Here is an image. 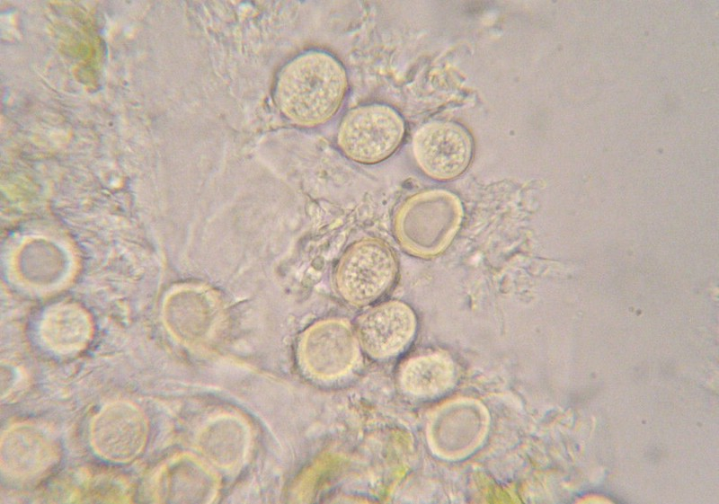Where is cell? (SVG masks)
Returning <instances> with one entry per match:
<instances>
[{
	"instance_id": "obj_8",
	"label": "cell",
	"mask_w": 719,
	"mask_h": 504,
	"mask_svg": "<svg viewBox=\"0 0 719 504\" xmlns=\"http://www.w3.org/2000/svg\"><path fill=\"white\" fill-rule=\"evenodd\" d=\"M486 417L480 405L456 402L442 408L430 426V441L435 452L445 457H459L482 440Z\"/></svg>"
},
{
	"instance_id": "obj_10",
	"label": "cell",
	"mask_w": 719,
	"mask_h": 504,
	"mask_svg": "<svg viewBox=\"0 0 719 504\" xmlns=\"http://www.w3.org/2000/svg\"><path fill=\"white\" fill-rule=\"evenodd\" d=\"M212 487L210 473L190 458H179L171 462L162 470L157 479L158 497L163 501H200L198 499L211 495Z\"/></svg>"
},
{
	"instance_id": "obj_3",
	"label": "cell",
	"mask_w": 719,
	"mask_h": 504,
	"mask_svg": "<svg viewBox=\"0 0 719 504\" xmlns=\"http://www.w3.org/2000/svg\"><path fill=\"white\" fill-rule=\"evenodd\" d=\"M405 122L389 105L369 103L347 111L336 136L337 145L349 159L375 164L391 156L401 146Z\"/></svg>"
},
{
	"instance_id": "obj_11",
	"label": "cell",
	"mask_w": 719,
	"mask_h": 504,
	"mask_svg": "<svg viewBox=\"0 0 719 504\" xmlns=\"http://www.w3.org/2000/svg\"><path fill=\"white\" fill-rule=\"evenodd\" d=\"M454 364L448 356L431 353L409 359L401 371L404 389L417 396H431L447 390L454 379Z\"/></svg>"
},
{
	"instance_id": "obj_4",
	"label": "cell",
	"mask_w": 719,
	"mask_h": 504,
	"mask_svg": "<svg viewBox=\"0 0 719 504\" xmlns=\"http://www.w3.org/2000/svg\"><path fill=\"white\" fill-rule=\"evenodd\" d=\"M399 263L393 249L376 238L351 244L336 269L341 296L355 305H367L386 294L396 281Z\"/></svg>"
},
{
	"instance_id": "obj_5",
	"label": "cell",
	"mask_w": 719,
	"mask_h": 504,
	"mask_svg": "<svg viewBox=\"0 0 719 504\" xmlns=\"http://www.w3.org/2000/svg\"><path fill=\"white\" fill-rule=\"evenodd\" d=\"M413 153L421 171L428 177L452 181L462 175L474 155V141L462 125L434 120L422 125L413 138Z\"/></svg>"
},
{
	"instance_id": "obj_2",
	"label": "cell",
	"mask_w": 719,
	"mask_h": 504,
	"mask_svg": "<svg viewBox=\"0 0 719 504\" xmlns=\"http://www.w3.org/2000/svg\"><path fill=\"white\" fill-rule=\"evenodd\" d=\"M463 218L464 207L455 193L441 189L427 190L401 204L394 217L393 232L407 253L431 259L449 247Z\"/></svg>"
},
{
	"instance_id": "obj_1",
	"label": "cell",
	"mask_w": 719,
	"mask_h": 504,
	"mask_svg": "<svg viewBox=\"0 0 719 504\" xmlns=\"http://www.w3.org/2000/svg\"><path fill=\"white\" fill-rule=\"evenodd\" d=\"M347 89L348 77L342 64L326 51L311 49L295 56L279 70L273 98L288 122L314 128L337 113Z\"/></svg>"
},
{
	"instance_id": "obj_12",
	"label": "cell",
	"mask_w": 719,
	"mask_h": 504,
	"mask_svg": "<svg viewBox=\"0 0 719 504\" xmlns=\"http://www.w3.org/2000/svg\"><path fill=\"white\" fill-rule=\"evenodd\" d=\"M13 431L12 436L6 440V465L8 469L17 473H26L37 472L41 469L48 460L49 453V447L43 437L39 433H25L22 431Z\"/></svg>"
},
{
	"instance_id": "obj_6",
	"label": "cell",
	"mask_w": 719,
	"mask_h": 504,
	"mask_svg": "<svg viewBox=\"0 0 719 504\" xmlns=\"http://www.w3.org/2000/svg\"><path fill=\"white\" fill-rule=\"evenodd\" d=\"M416 329L417 319L412 307L399 300H389L370 307L360 316L356 336L371 357L387 358L408 347Z\"/></svg>"
},
{
	"instance_id": "obj_7",
	"label": "cell",
	"mask_w": 719,
	"mask_h": 504,
	"mask_svg": "<svg viewBox=\"0 0 719 504\" xmlns=\"http://www.w3.org/2000/svg\"><path fill=\"white\" fill-rule=\"evenodd\" d=\"M146 433L143 413L126 402L112 403L102 410L93 421L91 432L97 452L116 462H127L138 455Z\"/></svg>"
},
{
	"instance_id": "obj_9",
	"label": "cell",
	"mask_w": 719,
	"mask_h": 504,
	"mask_svg": "<svg viewBox=\"0 0 719 504\" xmlns=\"http://www.w3.org/2000/svg\"><path fill=\"white\" fill-rule=\"evenodd\" d=\"M358 343L357 336L345 323H324L310 330L303 341V361L316 376H336L356 361Z\"/></svg>"
}]
</instances>
